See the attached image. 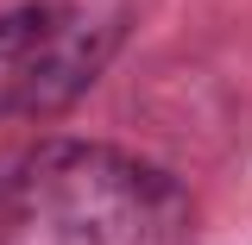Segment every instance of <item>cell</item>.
<instances>
[{
	"label": "cell",
	"instance_id": "1",
	"mask_svg": "<svg viewBox=\"0 0 252 245\" xmlns=\"http://www.w3.org/2000/svg\"><path fill=\"white\" fill-rule=\"evenodd\" d=\"M189 189L120 145L51 138L0 189V245H189Z\"/></svg>",
	"mask_w": 252,
	"mask_h": 245
},
{
	"label": "cell",
	"instance_id": "2",
	"mask_svg": "<svg viewBox=\"0 0 252 245\" xmlns=\"http://www.w3.org/2000/svg\"><path fill=\"white\" fill-rule=\"evenodd\" d=\"M120 44V0H26L0 13V126L51 113Z\"/></svg>",
	"mask_w": 252,
	"mask_h": 245
}]
</instances>
